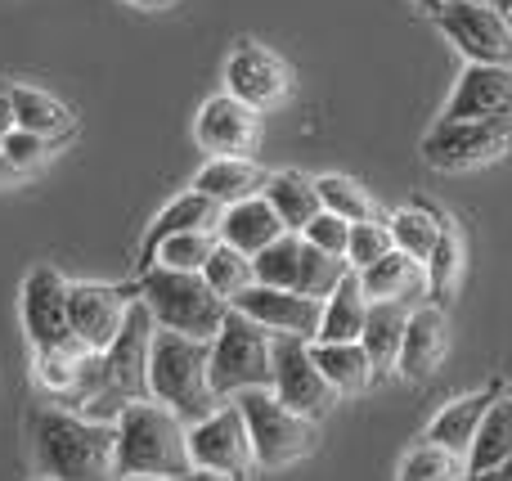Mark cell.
I'll use <instances>...</instances> for the list:
<instances>
[{
	"mask_svg": "<svg viewBox=\"0 0 512 481\" xmlns=\"http://www.w3.org/2000/svg\"><path fill=\"white\" fill-rule=\"evenodd\" d=\"M274 396L315 423L342 401L337 387L319 374L306 338H274Z\"/></svg>",
	"mask_w": 512,
	"mask_h": 481,
	"instance_id": "10",
	"label": "cell"
},
{
	"mask_svg": "<svg viewBox=\"0 0 512 481\" xmlns=\"http://www.w3.org/2000/svg\"><path fill=\"white\" fill-rule=\"evenodd\" d=\"M131 5H144V9H167L171 0H131Z\"/></svg>",
	"mask_w": 512,
	"mask_h": 481,
	"instance_id": "46",
	"label": "cell"
},
{
	"mask_svg": "<svg viewBox=\"0 0 512 481\" xmlns=\"http://www.w3.org/2000/svg\"><path fill=\"white\" fill-rule=\"evenodd\" d=\"M445 221H450V216H441L432 203H418V198H414L409 207H400V212H391V216H387L396 248H400V252H409V257H418V261H427V257L436 252Z\"/></svg>",
	"mask_w": 512,
	"mask_h": 481,
	"instance_id": "28",
	"label": "cell"
},
{
	"mask_svg": "<svg viewBox=\"0 0 512 481\" xmlns=\"http://www.w3.org/2000/svg\"><path fill=\"white\" fill-rule=\"evenodd\" d=\"M436 27L468 63H508L512 68V27L495 0H445L436 9Z\"/></svg>",
	"mask_w": 512,
	"mask_h": 481,
	"instance_id": "8",
	"label": "cell"
},
{
	"mask_svg": "<svg viewBox=\"0 0 512 481\" xmlns=\"http://www.w3.org/2000/svg\"><path fill=\"white\" fill-rule=\"evenodd\" d=\"M153 333H158V320L144 306V297H135L131 311H126L122 333L113 338V347L104 351L108 365V383L126 396V401H144L149 396V351H153Z\"/></svg>",
	"mask_w": 512,
	"mask_h": 481,
	"instance_id": "12",
	"label": "cell"
},
{
	"mask_svg": "<svg viewBox=\"0 0 512 481\" xmlns=\"http://www.w3.org/2000/svg\"><path fill=\"white\" fill-rule=\"evenodd\" d=\"M283 230H288V225L279 221V212H274V203H270L265 194L221 207V225H216L221 243H230V248L248 252V257H256L261 248H270V243L279 239Z\"/></svg>",
	"mask_w": 512,
	"mask_h": 481,
	"instance_id": "21",
	"label": "cell"
},
{
	"mask_svg": "<svg viewBox=\"0 0 512 481\" xmlns=\"http://www.w3.org/2000/svg\"><path fill=\"white\" fill-rule=\"evenodd\" d=\"M463 477H468V455H459L450 446H436L427 437L409 450L396 473V481H463Z\"/></svg>",
	"mask_w": 512,
	"mask_h": 481,
	"instance_id": "31",
	"label": "cell"
},
{
	"mask_svg": "<svg viewBox=\"0 0 512 481\" xmlns=\"http://www.w3.org/2000/svg\"><path fill=\"white\" fill-rule=\"evenodd\" d=\"M194 468L189 455V423L171 405L131 401L117 419V473L122 477H185Z\"/></svg>",
	"mask_w": 512,
	"mask_h": 481,
	"instance_id": "2",
	"label": "cell"
},
{
	"mask_svg": "<svg viewBox=\"0 0 512 481\" xmlns=\"http://www.w3.org/2000/svg\"><path fill=\"white\" fill-rule=\"evenodd\" d=\"M221 243L216 230H185V234H171L158 252H153V266H167V270H203L212 248ZM149 266V270H153Z\"/></svg>",
	"mask_w": 512,
	"mask_h": 481,
	"instance_id": "35",
	"label": "cell"
},
{
	"mask_svg": "<svg viewBox=\"0 0 512 481\" xmlns=\"http://www.w3.org/2000/svg\"><path fill=\"white\" fill-rule=\"evenodd\" d=\"M423 162L436 171H472L512 153V113L504 117H468V122H441L423 135Z\"/></svg>",
	"mask_w": 512,
	"mask_h": 481,
	"instance_id": "7",
	"label": "cell"
},
{
	"mask_svg": "<svg viewBox=\"0 0 512 481\" xmlns=\"http://www.w3.org/2000/svg\"><path fill=\"white\" fill-rule=\"evenodd\" d=\"M225 90L239 95L243 104H252L256 113H265V108H279L288 99L292 68L274 50H265V45L243 41L230 54V63H225Z\"/></svg>",
	"mask_w": 512,
	"mask_h": 481,
	"instance_id": "14",
	"label": "cell"
},
{
	"mask_svg": "<svg viewBox=\"0 0 512 481\" xmlns=\"http://www.w3.org/2000/svg\"><path fill=\"white\" fill-rule=\"evenodd\" d=\"M265 198L274 203L279 221L288 225L292 234H301L319 212H324V203H319V185L310 176H301V171H270Z\"/></svg>",
	"mask_w": 512,
	"mask_h": 481,
	"instance_id": "27",
	"label": "cell"
},
{
	"mask_svg": "<svg viewBox=\"0 0 512 481\" xmlns=\"http://www.w3.org/2000/svg\"><path fill=\"white\" fill-rule=\"evenodd\" d=\"M346 275H351V261H346V257L315 248V243H306V248H301V279H297V293L328 297Z\"/></svg>",
	"mask_w": 512,
	"mask_h": 481,
	"instance_id": "36",
	"label": "cell"
},
{
	"mask_svg": "<svg viewBox=\"0 0 512 481\" xmlns=\"http://www.w3.org/2000/svg\"><path fill=\"white\" fill-rule=\"evenodd\" d=\"M189 455H194V468H207V473H221L243 481L256 468L252 455V437H248V419H243L239 401L212 410L207 419L189 423Z\"/></svg>",
	"mask_w": 512,
	"mask_h": 481,
	"instance_id": "9",
	"label": "cell"
},
{
	"mask_svg": "<svg viewBox=\"0 0 512 481\" xmlns=\"http://www.w3.org/2000/svg\"><path fill=\"white\" fill-rule=\"evenodd\" d=\"M171 481H234V477H221V473H207V468H189L185 477H171Z\"/></svg>",
	"mask_w": 512,
	"mask_h": 481,
	"instance_id": "44",
	"label": "cell"
},
{
	"mask_svg": "<svg viewBox=\"0 0 512 481\" xmlns=\"http://www.w3.org/2000/svg\"><path fill=\"white\" fill-rule=\"evenodd\" d=\"M495 396H499V387L450 401V405H445V410L432 419V428H427V441H436V446H450V450H459V455H468L472 441H477L481 419H486V410H490V401H495Z\"/></svg>",
	"mask_w": 512,
	"mask_h": 481,
	"instance_id": "26",
	"label": "cell"
},
{
	"mask_svg": "<svg viewBox=\"0 0 512 481\" xmlns=\"http://www.w3.org/2000/svg\"><path fill=\"white\" fill-rule=\"evenodd\" d=\"M9 90H14V113H18V126H23V131L50 135V140H59V135L72 131L68 104H59L54 95H45V90H36V86H9Z\"/></svg>",
	"mask_w": 512,
	"mask_h": 481,
	"instance_id": "30",
	"label": "cell"
},
{
	"mask_svg": "<svg viewBox=\"0 0 512 481\" xmlns=\"http://www.w3.org/2000/svg\"><path fill=\"white\" fill-rule=\"evenodd\" d=\"M68 279L54 266H36L32 275L23 279V329L36 347H59V342L72 338L68 324Z\"/></svg>",
	"mask_w": 512,
	"mask_h": 481,
	"instance_id": "16",
	"label": "cell"
},
{
	"mask_svg": "<svg viewBox=\"0 0 512 481\" xmlns=\"http://www.w3.org/2000/svg\"><path fill=\"white\" fill-rule=\"evenodd\" d=\"M117 481H167V477H117Z\"/></svg>",
	"mask_w": 512,
	"mask_h": 481,
	"instance_id": "48",
	"label": "cell"
},
{
	"mask_svg": "<svg viewBox=\"0 0 512 481\" xmlns=\"http://www.w3.org/2000/svg\"><path fill=\"white\" fill-rule=\"evenodd\" d=\"M36 468L54 481H117V423L72 414L68 405L32 410Z\"/></svg>",
	"mask_w": 512,
	"mask_h": 481,
	"instance_id": "1",
	"label": "cell"
},
{
	"mask_svg": "<svg viewBox=\"0 0 512 481\" xmlns=\"http://www.w3.org/2000/svg\"><path fill=\"white\" fill-rule=\"evenodd\" d=\"M508 455H512V396L499 392L490 401L486 419L477 428V441L468 450V473H486V468L504 464Z\"/></svg>",
	"mask_w": 512,
	"mask_h": 481,
	"instance_id": "29",
	"label": "cell"
},
{
	"mask_svg": "<svg viewBox=\"0 0 512 481\" xmlns=\"http://www.w3.org/2000/svg\"><path fill=\"white\" fill-rule=\"evenodd\" d=\"M319 203H324V212H337L346 216V221H378V203H373V194L360 185V180H346V176H319Z\"/></svg>",
	"mask_w": 512,
	"mask_h": 481,
	"instance_id": "34",
	"label": "cell"
},
{
	"mask_svg": "<svg viewBox=\"0 0 512 481\" xmlns=\"http://www.w3.org/2000/svg\"><path fill=\"white\" fill-rule=\"evenodd\" d=\"M18 180H23V171H18L14 162H9V153H5V149H0V189L18 185Z\"/></svg>",
	"mask_w": 512,
	"mask_h": 481,
	"instance_id": "43",
	"label": "cell"
},
{
	"mask_svg": "<svg viewBox=\"0 0 512 481\" xmlns=\"http://www.w3.org/2000/svg\"><path fill=\"white\" fill-rule=\"evenodd\" d=\"M369 306H373V297L364 293L360 270H351V275L324 297V320H319L315 342H360L364 320H369Z\"/></svg>",
	"mask_w": 512,
	"mask_h": 481,
	"instance_id": "22",
	"label": "cell"
},
{
	"mask_svg": "<svg viewBox=\"0 0 512 481\" xmlns=\"http://www.w3.org/2000/svg\"><path fill=\"white\" fill-rule=\"evenodd\" d=\"M18 126V113H14V90L0 86V140H5L9 131Z\"/></svg>",
	"mask_w": 512,
	"mask_h": 481,
	"instance_id": "41",
	"label": "cell"
},
{
	"mask_svg": "<svg viewBox=\"0 0 512 481\" xmlns=\"http://www.w3.org/2000/svg\"><path fill=\"white\" fill-rule=\"evenodd\" d=\"M360 284L373 302H405L418 306V297H432V279H427V261L409 257V252L391 248L382 261L360 270Z\"/></svg>",
	"mask_w": 512,
	"mask_h": 481,
	"instance_id": "20",
	"label": "cell"
},
{
	"mask_svg": "<svg viewBox=\"0 0 512 481\" xmlns=\"http://www.w3.org/2000/svg\"><path fill=\"white\" fill-rule=\"evenodd\" d=\"M149 396L162 405H171L185 423H198L212 410H221L225 401L212 387V342L189 338V333H176V329L153 333Z\"/></svg>",
	"mask_w": 512,
	"mask_h": 481,
	"instance_id": "3",
	"label": "cell"
},
{
	"mask_svg": "<svg viewBox=\"0 0 512 481\" xmlns=\"http://www.w3.org/2000/svg\"><path fill=\"white\" fill-rule=\"evenodd\" d=\"M32 481H54V477H45V473H41V477H32Z\"/></svg>",
	"mask_w": 512,
	"mask_h": 481,
	"instance_id": "49",
	"label": "cell"
},
{
	"mask_svg": "<svg viewBox=\"0 0 512 481\" xmlns=\"http://www.w3.org/2000/svg\"><path fill=\"white\" fill-rule=\"evenodd\" d=\"M203 275H207V284H212L230 306H234V297H239L243 288L256 284L252 257H248V252H239V248H230V243H216L212 257H207V266H203Z\"/></svg>",
	"mask_w": 512,
	"mask_h": 481,
	"instance_id": "33",
	"label": "cell"
},
{
	"mask_svg": "<svg viewBox=\"0 0 512 481\" xmlns=\"http://www.w3.org/2000/svg\"><path fill=\"white\" fill-rule=\"evenodd\" d=\"M310 356H315L319 374L337 387V396H360L378 378L364 342H310Z\"/></svg>",
	"mask_w": 512,
	"mask_h": 481,
	"instance_id": "23",
	"label": "cell"
},
{
	"mask_svg": "<svg viewBox=\"0 0 512 481\" xmlns=\"http://www.w3.org/2000/svg\"><path fill=\"white\" fill-rule=\"evenodd\" d=\"M194 140L216 158H252L261 144V113L252 104H243L239 95H212L198 108Z\"/></svg>",
	"mask_w": 512,
	"mask_h": 481,
	"instance_id": "13",
	"label": "cell"
},
{
	"mask_svg": "<svg viewBox=\"0 0 512 481\" xmlns=\"http://www.w3.org/2000/svg\"><path fill=\"white\" fill-rule=\"evenodd\" d=\"M445 351H450V320L441 306H414L405 324V347H400L396 374L405 378H432L441 369Z\"/></svg>",
	"mask_w": 512,
	"mask_h": 481,
	"instance_id": "18",
	"label": "cell"
},
{
	"mask_svg": "<svg viewBox=\"0 0 512 481\" xmlns=\"http://www.w3.org/2000/svg\"><path fill=\"white\" fill-rule=\"evenodd\" d=\"M391 248H396V239H391L387 216H378V221H355L351 243H346V261H351V270H369L373 261H382Z\"/></svg>",
	"mask_w": 512,
	"mask_h": 481,
	"instance_id": "37",
	"label": "cell"
},
{
	"mask_svg": "<svg viewBox=\"0 0 512 481\" xmlns=\"http://www.w3.org/2000/svg\"><path fill=\"white\" fill-rule=\"evenodd\" d=\"M135 293L144 297V306L153 311L158 329H176L189 333V338H207L212 342L221 333L225 315H230V302L207 284L203 270H167L153 266L140 275Z\"/></svg>",
	"mask_w": 512,
	"mask_h": 481,
	"instance_id": "4",
	"label": "cell"
},
{
	"mask_svg": "<svg viewBox=\"0 0 512 481\" xmlns=\"http://www.w3.org/2000/svg\"><path fill=\"white\" fill-rule=\"evenodd\" d=\"M265 185H270V171H261L252 158H212L194 176V189H203V194L216 198L221 207L265 194Z\"/></svg>",
	"mask_w": 512,
	"mask_h": 481,
	"instance_id": "24",
	"label": "cell"
},
{
	"mask_svg": "<svg viewBox=\"0 0 512 481\" xmlns=\"http://www.w3.org/2000/svg\"><path fill=\"white\" fill-rule=\"evenodd\" d=\"M512 113V68L508 63H468L454 86L445 117L468 122V117H504Z\"/></svg>",
	"mask_w": 512,
	"mask_h": 481,
	"instance_id": "17",
	"label": "cell"
},
{
	"mask_svg": "<svg viewBox=\"0 0 512 481\" xmlns=\"http://www.w3.org/2000/svg\"><path fill=\"white\" fill-rule=\"evenodd\" d=\"M221 225V203L216 198H207L203 189H189V194H180V198H171L167 207H162L158 216H153V225H149V234H144V243H140V275L153 266V252L162 248V243L171 239V234H185V230H216Z\"/></svg>",
	"mask_w": 512,
	"mask_h": 481,
	"instance_id": "19",
	"label": "cell"
},
{
	"mask_svg": "<svg viewBox=\"0 0 512 481\" xmlns=\"http://www.w3.org/2000/svg\"><path fill=\"white\" fill-rule=\"evenodd\" d=\"M234 311L252 315L256 324L274 333V338H319V320H324V297L297 293V288H270V284H252L234 297Z\"/></svg>",
	"mask_w": 512,
	"mask_h": 481,
	"instance_id": "11",
	"label": "cell"
},
{
	"mask_svg": "<svg viewBox=\"0 0 512 481\" xmlns=\"http://www.w3.org/2000/svg\"><path fill=\"white\" fill-rule=\"evenodd\" d=\"M463 481H512V455L504 459V464H495V468H486V473H468Z\"/></svg>",
	"mask_w": 512,
	"mask_h": 481,
	"instance_id": "42",
	"label": "cell"
},
{
	"mask_svg": "<svg viewBox=\"0 0 512 481\" xmlns=\"http://www.w3.org/2000/svg\"><path fill=\"white\" fill-rule=\"evenodd\" d=\"M301 248L306 239L292 230H283L270 248H261L252 257V270H256V284H270V288H297L301 279Z\"/></svg>",
	"mask_w": 512,
	"mask_h": 481,
	"instance_id": "32",
	"label": "cell"
},
{
	"mask_svg": "<svg viewBox=\"0 0 512 481\" xmlns=\"http://www.w3.org/2000/svg\"><path fill=\"white\" fill-rule=\"evenodd\" d=\"M301 239L315 243V248H324V252L346 257V243H351V221H346V216H337V212H319L315 221L301 230Z\"/></svg>",
	"mask_w": 512,
	"mask_h": 481,
	"instance_id": "40",
	"label": "cell"
},
{
	"mask_svg": "<svg viewBox=\"0 0 512 481\" xmlns=\"http://www.w3.org/2000/svg\"><path fill=\"white\" fill-rule=\"evenodd\" d=\"M212 387L221 401L252 387H274V333L234 306L212 338Z\"/></svg>",
	"mask_w": 512,
	"mask_h": 481,
	"instance_id": "6",
	"label": "cell"
},
{
	"mask_svg": "<svg viewBox=\"0 0 512 481\" xmlns=\"http://www.w3.org/2000/svg\"><path fill=\"white\" fill-rule=\"evenodd\" d=\"M495 9H499V14H504V23L512 27V0H495Z\"/></svg>",
	"mask_w": 512,
	"mask_h": 481,
	"instance_id": "45",
	"label": "cell"
},
{
	"mask_svg": "<svg viewBox=\"0 0 512 481\" xmlns=\"http://www.w3.org/2000/svg\"><path fill=\"white\" fill-rule=\"evenodd\" d=\"M234 401H239L243 419H248L256 468L274 473V468L301 464L306 455H315V446H319L315 419H306V414H297L292 405H283L279 396H274V387H252V392H239Z\"/></svg>",
	"mask_w": 512,
	"mask_h": 481,
	"instance_id": "5",
	"label": "cell"
},
{
	"mask_svg": "<svg viewBox=\"0 0 512 481\" xmlns=\"http://www.w3.org/2000/svg\"><path fill=\"white\" fill-rule=\"evenodd\" d=\"M409 311H414V306H405V302H373V306H369V320H364L360 342H364V351H369V360H373V369H378V378H382V374H396L400 347H405Z\"/></svg>",
	"mask_w": 512,
	"mask_h": 481,
	"instance_id": "25",
	"label": "cell"
},
{
	"mask_svg": "<svg viewBox=\"0 0 512 481\" xmlns=\"http://www.w3.org/2000/svg\"><path fill=\"white\" fill-rule=\"evenodd\" d=\"M418 5H423V9H432V14H436V9H441L445 0H418Z\"/></svg>",
	"mask_w": 512,
	"mask_h": 481,
	"instance_id": "47",
	"label": "cell"
},
{
	"mask_svg": "<svg viewBox=\"0 0 512 481\" xmlns=\"http://www.w3.org/2000/svg\"><path fill=\"white\" fill-rule=\"evenodd\" d=\"M131 302H135L131 288L72 284V288H68V324H72V338H81L90 351H108V347H113V338L122 333Z\"/></svg>",
	"mask_w": 512,
	"mask_h": 481,
	"instance_id": "15",
	"label": "cell"
},
{
	"mask_svg": "<svg viewBox=\"0 0 512 481\" xmlns=\"http://www.w3.org/2000/svg\"><path fill=\"white\" fill-rule=\"evenodd\" d=\"M459 257H463L459 230H454V221H445L441 243H436V252L427 257V279H432V297H436V302H441V297L454 288V279H459Z\"/></svg>",
	"mask_w": 512,
	"mask_h": 481,
	"instance_id": "38",
	"label": "cell"
},
{
	"mask_svg": "<svg viewBox=\"0 0 512 481\" xmlns=\"http://www.w3.org/2000/svg\"><path fill=\"white\" fill-rule=\"evenodd\" d=\"M0 149H5L9 162H14V167L27 176V171H36L54 153V140H50V135H36V131H23V126H14V131L0 140Z\"/></svg>",
	"mask_w": 512,
	"mask_h": 481,
	"instance_id": "39",
	"label": "cell"
}]
</instances>
